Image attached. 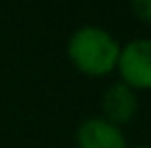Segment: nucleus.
<instances>
[{
    "instance_id": "f257e3e1",
    "label": "nucleus",
    "mask_w": 151,
    "mask_h": 148,
    "mask_svg": "<svg viewBox=\"0 0 151 148\" xmlns=\"http://www.w3.org/2000/svg\"><path fill=\"white\" fill-rule=\"evenodd\" d=\"M121 46L99 26H83L75 30L68 42V57L79 72L88 76H103L112 72L118 63Z\"/></svg>"
},
{
    "instance_id": "f03ea898",
    "label": "nucleus",
    "mask_w": 151,
    "mask_h": 148,
    "mask_svg": "<svg viewBox=\"0 0 151 148\" xmlns=\"http://www.w3.org/2000/svg\"><path fill=\"white\" fill-rule=\"evenodd\" d=\"M116 68L127 87L151 89V39H136L121 48Z\"/></svg>"
},
{
    "instance_id": "7ed1b4c3",
    "label": "nucleus",
    "mask_w": 151,
    "mask_h": 148,
    "mask_svg": "<svg viewBox=\"0 0 151 148\" xmlns=\"http://www.w3.org/2000/svg\"><path fill=\"white\" fill-rule=\"evenodd\" d=\"M77 144L79 148H127L123 131L105 118L83 120L77 129Z\"/></svg>"
},
{
    "instance_id": "20e7f679",
    "label": "nucleus",
    "mask_w": 151,
    "mask_h": 148,
    "mask_svg": "<svg viewBox=\"0 0 151 148\" xmlns=\"http://www.w3.org/2000/svg\"><path fill=\"white\" fill-rule=\"evenodd\" d=\"M103 113L112 124H127L138 111V98L132 87L125 83H112L103 94Z\"/></svg>"
},
{
    "instance_id": "39448f33",
    "label": "nucleus",
    "mask_w": 151,
    "mask_h": 148,
    "mask_svg": "<svg viewBox=\"0 0 151 148\" xmlns=\"http://www.w3.org/2000/svg\"><path fill=\"white\" fill-rule=\"evenodd\" d=\"M134 4V11L140 20L145 22H151V0H132Z\"/></svg>"
},
{
    "instance_id": "423d86ee",
    "label": "nucleus",
    "mask_w": 151,
    "mask_h": 148,
    "mask_svg": "<svg viewBox=\"0 0 151 148\" xmlns=\"http://www.w3.org/2000/svg\"><path fill=\"white\" fill-rule=\"evenodd\" d=\"M132 148H151V146H132Z\"/></svg>"
}]
</instances>
